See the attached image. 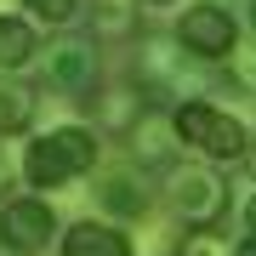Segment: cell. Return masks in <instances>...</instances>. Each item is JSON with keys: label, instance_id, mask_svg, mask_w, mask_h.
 <instances>
[{"label": "cell", "instance_id": "23", "mask_svg": "<svg viewBox=\"0 0 256 256\" xmlns=\"http://www.w3.org/2000/svg\"><path fill=\"white\" fill-rule=\"evenodd\" d=\"M250 165H256V148H250Z\"/></svg>", "mask_w": 256, "mask_h": 256}, {"label": "cell", "instance_id": "12", "mask_svg": "<svg viewBox=\"0 0 256 256\" xmlns=\"http://www.w3.org/2000/svg\"><path fill=\"white\" fill-rule=\"evenodd\" d=\"M102 205H108L114 216H142V210H148V194L131 182V176H108V182H102Z\"/></svg>", "mask_w": 256, "mask_h": 256}, {"label": "cell", "instance_id": "21", "mask_svg": "<svg viewBox=\"0 0 256 256\" xmlns=\"http://www.w3.org/2000/svg\"><path fill=\"white\" fill-rule=\"evenodd\" d=\"M142 6H171V0H142Z\"/></svg>", "mask_w": 256, "mask_h": 256}, {"label": "cell", "instance_id": "22", "mask_svg": "<svg viewBox=\"0 0 256 256\" xmlns=\"http://www.w3.org/2000/svg\"><path fill=\"white\" fill-rule=\"evenodd\" d=\"M250 28H256V0H250Z\"/></svg>", "mask_w": 256, "mask_h": 256}, {"label": "cell", "instance_id": "1", "mask_svg": "<svg viewBox=\"0 0 256 256\" xmlns=\"http://www.w3.org/2000/svg\"><path fill=\"white\" fill-rule=\"evenodd\" d=\"M92 165H97V131H86V126H57L46 137H34L28 154H23V171H28V182L40 194L46 188H68Z\"/></svg>", "mask_w": 256, "mask_h": 256}, {"label": "cell", "instance_id": "14", "mask_svg": "<svg viewBox=\"0 0 256 256\" xmlns=\"http://www.w3.org/2000/svg\"><path fill=\"white\" fill-rule=\"evenodd\" d=\"M228 80L239 86V92L256 97V46H234L228 52Z\"/></svg>", "mask_w": 256, "mask_h": 256}, {"label": "cell", "instance_id": "17", "mask_svg": "<svg viewBox=\"0 0 256 256\" xmlns=\"http://www.w3.org/2000/svg\"><path fill=\"white\" fill-rule=\"evenodd\" d=\"M28 12L46 18V23H68L74 12H80V0H28Z\"/></svg>", "mask_w": 256, "mask_h": 256}, {"label": "cell", "instance_id": "10", "mask_svg": "<svg viewBox=\"0 0 256 256\" xmlns=\"http://www.w3.org/2000/svg\"><path fill=\"white\" fill-rule=\"evenodd\" d=\"M34 63V28L18 18H0V68H23Z\"/></svg>", "mask_w": 256, "mask_h": 256}, {"label": "cell", "instance_id": "2", "mask_svg": "<svg viewBox=\"0 0 256 256\" xmlns=\"http://www.w3.org/2000/svg\"><path fill=\"white\" fill-rule=\"evenodd\" d=\"M176 131H182V142L205 148L210 160H245L250 154V131L234 114L210 108V102H182L176 108Z\"/></svg>", "mask_w": 256, "mask_h": 256}, {"label": "cell", "instance_id": "19", "mask_svg": "<svg viewBox=\"0 0 256 256\" xmlns=\"http://www.w3.org/2000/svg\"><path fill=\"white\" fill-rule=\"evenodd\" d=\"M245 222H250V234H256V200H250V205H245Z\"/></svg>", "mask_w": 256, "mask_h": 256}, {"label": "cell", "instance_id": "5", "mask_svg": "<svg viewBox=\"0 0 256 256\" xmlns=\"http://www.w3.org/2000/svg\"><path fill=\"white\" fill-rule=\"evenodd\" d=\"M52 228H57V216L46 200H12L0 210V245H12V250H46Z\"/></svg>", "mask_w": 256, "mask_h": 256}, {"label": "cell", "instance_id": "13", "mask_svg": "<svg viewBox=\"0 0 256 256\" xmlns=\"http://www.w3.org/2000/svg\"><path fill=\"white\" fill-rule=\"evenodd\" d=\"M176 52H182V40H142V74L148 80H171L176 74Z\"/></svg>", "mask_w": 256, "mask_h": 256}, {"label": "cell", "instance_id": "18", "mask_svg": "<svg viewBox=\"0 0 256 256\" xmlns=\"http://www.w3.org/2000/svg\"><path fill=\"white\" fill-rule=\"evenodd\" d=\"M234 256H256V234H245V239H239V245H234Z\"/></svg>", "mask_w": 256, "mask_h": 256}, {"label": "cell", "instance_id": "11", "mask_svg": "<svg viewBox=\"0 0 256 256\" xmlns=\"http://www.w3.org/2000/svg\"><path fill=\"white\" fill-rule=\"evenodd\" d=\"M28 114H34V92L18 86V80H0V137L6 131H23Z\"/></svg>", "mask_w": 256, "mask_h": 256}, {"label": "cell", "instance_id": "20", "mask_svg": "<svg viewBox=\"0 0 256 256\" xmlns=\"http://www.w3.org/2000/svg\"><path fill=\"white\" fill-rule=\"evenodd\" d=\"M0 188H6V154H0Z\"/></svg>", "mask_w": 256, "mask_h": 256}, {"label": "cell", "instance_id": "15", "mask_svg": "<svg viewBox=\"0 0 256 256\" xmlns=\"http://www.w3.org/2000/svg\"><path fill=\"white\" fill-rule=\"evenodd\" d=\"M182 256H234V250H228V239H222L216 228H194L182 239Z\"/></svg>", "mask_w": 256, "mask_h": 256}, {"label": "cell", "instance_id": "3", "mask_svg": "<svg viewBox=\"0 0 256 256\" xmlns=\"http://www.w3.org/2000/svg\"><path fill=\"white\" fill-rule=\"evenodd\" d=\"M171 205L182 222L210 228L228 210V182H216V171H205V165H182V171H171Z\"/></svg>", "mask_w": 256, "mask_h": 256}, {"label": "cell", "instance_id": "7", "mask_svg": "<svg viewBox=\"0 0 256 256\" xmlns=\"http://www.w3.org/2000/svg\"><path fill=\"white\" fill-rule=\"evenodd\" d=\"M176 142H182V131H176V114H142L137 131H131V154H137L142 165H171Z\"/></svg>", "mask_w": 256, "mask_h": 256}, {"label": "cell", "instance_id": "9", "mask_svg": "<svg viewBox=\"0 0 256 256\" xmlns=\"http://www.w3.org/2000/svg\"><path fill=\"white\" fill-rule=\"evenodd\" d=\"M97 131H108V137H120V131H137V120H142V92H131V86H120V92H102L97 97Z\"/></svg>", "mask_w": 256, "mask_h": 256}, {"label": "cell", "instance_id": "16", "mask_svg": "<svg viewBox=\"0 0 256 256\" xmlns=\"http://www.w3.org/2000/svg\"><path fill=\"white\" fill-rule=\"evenodd\" d=\"M131 23V0H102L97 6V28L102 34H114V28H126Z\"/></svg>", "mask_w": 256, "mask_h": 256}, {"label": "cell", "instance_id": "4", "mask_svg": "<svg viewBox=\"0 0 256 256\" xmlns=\"http://www.w3.org/2000/svg\"><path fill=\"white\" fill-rule=\"evenodd\" d=\"M176 40H182V52H194V57H228L234 46H239V28H234V18L222 6H188L182 12V23H176Z\"/></svg>", "mask_w": 256, "mask_h": 256}, {"label": "cell", "instance_id": "6", "mask_svg": "<svg viewBox=\"0 0 256 256\" xmlns=\"http://www.w3.org/2000/svg\"><path fill=\"white\" fill-rule=\"evenodd\" d=\"M92 74H97L92 40H57V46L46 52V80L57 86V92H86Z\"/></svg>", "mask_w": 256, "mask_h": 256}, {"label": "cell", "instance_id": "8", "mask_svg": "<svg viewBox=\"0 0 256 256\" xmlns=\"http://www.w3.org/2000/svg\"><path fill=\"white\" fill-rule=\"evenodd\" d=\"M63 256H131V239L108 222H80L63 234Z\"/></svg>", "mask_w": 256, "mask_h": 256}]
</instances>
